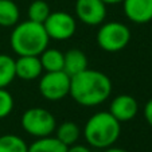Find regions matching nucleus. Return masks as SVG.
Returning a JSON list of instances; mask_svg holds the SVG:
<instances>
[{"mask_svg": "<svg viewBox=\"0 0 152 152\" xmlns=\"http://www.w3.org/2000/svg\"><path fill=\"white\" fill-rule=\"evenodd\" d=\"M14 109V97L6 89L0 88V118H6Z\"/></svg>", "mask_w": 152, "mask_h": 152, "instance_id": "nucleus-20", "label": "nucleus"}, {"mask_svg": "<svg viewBox=\"0 0 152 152\" xmlns=\"http://www.w3.org/2000/svg\"><path fill=\"white\" fill-rule=\"evenodd\" d=\"M28 152H67V147L57 137L46 136L39 137L28 145Z\"/></svg>", "mask_w": 152, "mask_h": 152, "instance_id": "nucleus-16", "label": "nucleus"}, {"mask_svg": "<svg viewBox=\"0 0 152 152\" xmlns=\"http://www.w3.org/2000/svg\"><path fill=\"white\" fill-rule=\"evenodd\" d=\"M123 10L132 23L145 24L152 20V0H124Z\"/></svg>", "mask_w": 152, "mask_h": 152, "instance_id": "nucleus-10", "label": "nucleus"}, {"mask_svg": "<svg viewBox=\"0 0 152 152\" xmlns=\"http://www.w3.org/2000/svg\"><path fill=\"white\" fill-rule=\"evenodd\" d=\"M20 124H22L24 132L37 139L51 136L57 128V121H55L54 115L40 106L27 109L22 115Z\"/></svg>", "mask_w": 152, "mask_h": 152, "instance_id": "nucleus-4", "label": "nucleus"}, {"mask_svg": "<svg viewBox=\"0 0 152 152\" xmlns=\"http://www.w3.org/2000/svg\"><path fill=\"white\" fill-rule=\"evenodd\" d=\"M15 78V59L8 54H0V88H7Z\"/></svg>", "mask_w": 152, "mask_h": 152, "instance_id": "nucleus-17", "label": "nucleus"}, {"mask_svg": "<svg viewBox=\"0 0 152 152\" xmlns=\"http://www.w3.org/2000/svg\"><path fill=\"white\" fill-rule=\"evenodd\" d=\"M63 72L70 77L88 69V58L82 50L70 49L69 51L63 53Z\"/></svg>", "mask_w": 152, "mask_h": 152, "instance_id": "nucleus-12", "label": "nucleus"}, {"mask_svg": "<svg viewBox=\"0 0 152 152\" xmlns=\"http://www.w3.org/2000/svg\"><path fill=\"white\" fill-rule=\"evenodd\" d=\"M144 118L148 123V125L152 126V98L147 101L145 106H144Z\"/></svg>", "mask_w": 152, "mask_h": 152, "instance_id": "nucleus-21", "label": "nucleus"}, {"mask_svg": "<svg viewBox=\"0 0 152 152\" xmlns=\"http://www.w3.org/2000/svg\"><path fill=\"white\" fill-rule=\"evenodd\" d=\"M88 144L98 149L113 147L121 133V123L109 112H97L90 116L82 129Z\"/></svg>", "mask_w": 152, "mask_h": 152, "instance_id": "nucleus-3", "label": "nucleus"}, {"mask_svg": "<svg viewBox=\"0 0 152 152\" xmlns=\"http://www.w3.org/2000/svg\"><path fill=\"white\" fill-rule=\"evenodd\" d=\"M19 7L12 0H0V26L14 27L19 23Z\"/></svg>", "mask_w": 152, "mask_h": 152, "instance_id": "nucleus-14", "label": "nucleus"}, {"mask_svg": "<svg viewBox=\"0 0 152 152\" xmlns=\"http://www.w3.org/2000/svg\"><path fill=\"white\" fill-rule=\"evenodd\" d=\"M106 6H115V4H120L123 3L124 0H102Z\"/></svg>", "mask_w": 152, "mask_h": 152, "instance_id": "nucleus-24", "label": "nucleus"}, {"mask_svg": "<svg viewBox=\"0 0 152 152\" xmlns=\"http://www.w3.org/2000/svg\"><path fill=\"white\" fill-rule=\"evenodd\" d=\"M81 128L73 121H65L62 123L59 126L55 128V137L63 143L66 147L74 145L77 144L78 139L81 136Z\"/></svg>", "mask_w": 152, "mask_h": 152, "instance_id": "nucleus-13", "label": "nucleus"}, {"mask_svg": "<svg viewBox=\"0 0 152 152\" xmlns=\"http://www.w3.org/2000/svg\"><path fill=\"white\" fill-rule=\"evenodd\" d=\"M43 26L50 39L55 40H67L77 31V22L74 16L65 11L51 12Z\"/></svg>", "mask_w": 152, "mask_h": 152, "instance_id": "nucleus-7", "label": "nucleus"}, {"mask_svg": "<svg viewBox=\"0 0 152 152\" xmlns=\"http://www.w3.org/2000/svg\"><path fill=\"white\" fill-rule=\"evenodd\" d=\"M39 92L47 101H61L70 93V75L61 72H46L39 77Z\"/></svg>", "mask_w": 152, "mask_h": 152, "instance_id": "nucleus-6", "label": "nucleus"}, {"mask_svg": "<svg viewBox=\"0 0 152 152\" xmlns=\"http://www.w3.org/2000/svg\"><path fill=\"white\" fill-rule=\"evenodd\" d=\"M75 15L86 26H100L105 22L106 4L102 0H77Z\"/></svg>", "mask_w": 152, "mask_h": 152, "instance_id": "nucleus-8", "label": "nucleus"}, {"mask_svg": "<svg viewBox=\"0 0 152 152\" xmlns=\"http://www.w3.org/2000/svg\"><path fill=\"white\" fill-rule=\"evenodd\" d=\"M0 152H28V145L20 136L7 133L0 136Z\"/></svg>", "mask_w": 152, "mask_h": 152, "instance_id": "nucleus-18", "label": "nucleus"}, {"mask_svg": "<svg viewBox=\"0 0 152 152\" xmlns=\"http://www.w3.org/2000/svg\"><path fill=\"white\" fill-rule=\"evenodd\" d=\"M43 67L39 57L22 55L15 59V75L23 81H34L42 75Z\"/></svg>", "mask_w": 152, "mask_h": 152, "instance_id": "nucleus-11", "label": "nucleus"}, {"mask_svg": "<svg viewBox=\"0 0 152 152\" xmlns=\"http://www.w3.org/2000/svg\"><path fill=\"white\" fill-rule=\"evenodd\" d=\"M67 152H92V149L88 148L86 145H81V144H74V145L67 147Z\"/></svg>", "mask_w": 152, "mask_h": 152, "instance_id": "nucleus-22", "label": "nucleus"}, {"mask_svg": "<svg viewBox=\"0 0 152 152\" xmlns=\"http://www.w3.org/2000/svg\"><path fill=\"white\" fill-rule=\"evenodd\" d=\"M104 152H128L126 149H123V148H115V147H109V148L104 149Z\"/></svg>", "mask_w": 152, "mask_h": 152, "instance_id": "nucleus-23", "label": "nucleus"}, {"mask_svg": "<svg viewBox=\"0 0 152 152\" xmlns=\"http://www.w3.org/2000/svg\"><path fill=\"white\" fill-rule=\"evenodd\" d=\"M112 94V81L105 73L88 69L70 77L69 96L82 106H97Z\"/></svg>", "mask_w": 152, "mask_h": 152, "instance_id": "nucleus-1", "label": "nucleus"}, {"mask_svg": "<svg viewBox=\"0 0 152 152\" xmlns=\"http://www.w3.org/2000/svg\"><path fill=\"white\" fill-rule=\"evenodd\" d=\"M131 42V30L120 22H106L100 24L97 32L98 46L108 53L121 51Z\"/></svg>", "mask_w": 152, "mask_h": 152, "instance_id": "nucleus-5", "label": "nucleus"}, {"mask_svg": "<svg viewBox=\"0 0 152 152\" xmlns=\"http://www.w3.org/2000/svg\"><path fill=\"white\" fill-rule=\"evenodd\" d=\"M50 14H51L50 6L45 0H34L28 6V10H27L28 19L32 20V22H37V23H42V24L46 22V19L49 18Z\"/></svg>", "mask_w": 152, "mask_h": 152, "instance_id": "nucleus-19", "label": "nucleus"}, {"mask_svg": "<svg viewBox=\"0 0 152 152\" xmlns=\"http://www.w3.org/2000/svg\"><path fill=\"white\" fill-rule=\"evenodd\" d=\"M49 35L42 23L32 20H24L14 26L10 37V45L15 54L22 55H37L39 57L49 47Z\"/></svg>", "mask_w": 152, "mask_h": 152, "instance_id": "nucleus-2", "label": "nucleus"}, {"mask_svg": "<svg viewBox=\"0 0 152 152\" xmlns=\"http://www.w3.org/2000/svg\"><path fill=\"white\" fill-rule=\"evenodd\" d=\"M108 112L120 123H128L136 117L139 112V104L133 96L120 94L112 100Z\"/></svg>", "mask_w": 152, "mask_h": 152, "instance_id": "nucleus-9", "label": "nucleus"}, {"mask_svg": "<svg viewBox=\"0 0 152 152\" xmlns=\"http://www.w3.org/2000/svg\"><path fill=\"white\" fill-rule=\"evenodd\" d=\"M43 72H61L63 70V53L58 49H49L47 47L39 55Z\"/></svg>", "mask_w": 152, "mask_h": 152, "instance_id": "nucleus-15", "label": "nucleus"}]
</instances>
